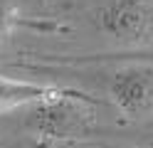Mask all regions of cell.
Returning <instances> with one entry per match:
<instances>
[{
    "mask_svg": "<svg viewBox=\"0 0 153 148\" xmlns=\"http://www.w3.org/2000/svg\"><path fill=\"white\" fill-rule=\"evenodd\" d=\"M106 91L114 106L126 118L146 121L153 116V67L146 62L126 59V64L111 72Z\"/></svg>",
    "mask_w": 153,
    "mask_h": 148,
    "instance_id": "obj_1",
    "label": "cell"
},
{
    "mask_svg": "<svg viewBox=\"0 0 153 148\" xmlns=\"http://www.w3.org/2000/svg\"><path fill=\"white\" fill-rule=\"evenodd\" d=\"M94 22L119 45H143L153 35V5L148 0H111L94 13Z\"/></svg>",
    "mask_w": 153,
    "mask_h": 148,
    "instance_id": "obj_2",
    "label": "cell"
},
{
    "mask_svg": "<svg viewBox=\"0 0 153 148\" xmlns=\"http://www.w3.org/2000/svg\"><path fill=\"white\" fill-rule=\"evenodd\" d=\"M84 94L79 91H67L62 96L47 99V101L32 104L30 123L37 133L47 138H69L82 131H87L91 121V111L84 109Z\"/></svg>",
    "mask_w": 153,
    "mask_h": 148,
    "instance_id": "obj_3",
    "label": "cell"
},
{
    "mask_svg": "<svg viewBox=\"0 0 153 148\" xmlns=\"http://www.w3.org/2000/svg\"><path fill=\"white\" fill-rule=\"evenodd\" d=\"M72 89L52 86V84H37V82H22V79H10L0 77V114L13 111L20 106H32L37 101H47V99L62 96Z\"/></svg>",
    "mask_w": 153,
    "mask_h": 148,
    "instance_id": "obj_4",
    "label": "cell"
},
{
    "mask_svg": "<svg viewBox=\"0 0 153 148\" xmlns=\"http://www.w3.org/2000/svg\"><path fill=\"white\" fill-rule=\"evenodd\" d=\"M123 59H136V62H146L153 67V52H133V54H123Z\"/></svg>",
    "mask_w": 153,
    "mask_h": 148,
    "instance_id": "obj_5",
    "label": "cell"
},
{
    "mask_svg": "<svg viewBox=\"0 0 153 148\" xmlns=\"http://www.w3.org/2000/svg\"><path fill=\"white\" fill-rule=\"evenodd\" d=\"M7 22H10V10H7V5L3 3V0H0V35L5 32Z\"/></svg>",
    "mask_w": 153,
    "mask_h": 148,
    "instance_id": "obj_6",
    "label": "cell"
}]
</instances>
